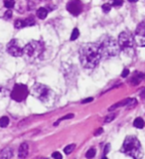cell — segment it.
<instances>
[{
    "label": "cell",
    "instance_id": "obj_28",
    "mask_svg": "<svg viewBox=\"0 0 145 159\" xmlns=\"http://www.w3.org/2000/svg\"><path fill=\"white\" fill-rule=\"evenodd\" d=\"M74 117V114H68V115H66V116H64V117H62L61 119L59 120V121H57V122H55V125H57V124H59V122L61 121V120H65V119H69V118H72Z\"/></svg>",
    "mask_w": 145,
    "mask_h": 159
},
{
    "label": "cell",
    "instance_id": "obj_31",
    "mask_svg": "<svg viewBox=\"0 0 145 159\" xmlns=\"http://www.w3.org/2000/svg\"><path fill=\"white\" fill-rule=\"evenodd\" d=\"M109 148H110V145H109V144H106L105 147H104L103 153H104V154H107L108 152H109Z\"/></svg>",
    "mask_w": 145,
    "mask_h": 159
},
{
    "label": "cell",
    "instance_id": "obj_22",
    "mask_svg": "<svg viewBox=\"0 0 145 159\" xmlns=\"http://www.w3.org/2000/svg\"><path fill=\"white\" fill-rule=\"evenodd\" d=\"M96 155V149L94 148H90V149L88 150V152L86 153V158H92Z\"/></svg>",
    "mask_w": 145,
    "mask_h": 159
},
{
    "label": "cell",
    "instance_id": "obj_32",
    "mask_svg": "<svg viewBox=\"0 0 145 159\" xmlns=\"http://www.w3.org/2000/svg\"><path fill=\"white\" fill-rule=\"evenodd\" d=\"M92 100H94L92 98H86V100H82V104H86V102H92Z\"/></svg>",
    "mask_w": 145,
    "mask_h": 159
},
{
    "label": "cell",
    "instance_id": "obj_20",
    "mask_svg": "<svg viewBox=\"0 0 145 159\" xmlns=\"http://www.w3.org/2000/svg\"><path fill=\"white\" fill-rule=\"evenodd\" d=\"M74 144H70V145H67L64 148V152L66 154H71L72 151H74Z\"/></svg>",
    "mask_w": 145,
    "mask_h": 159
},
{
    "label": "cell",
    "instance_id": "obj_17",
    "mask_svg": "<svg viewBox=\"0 0 145 159\" xmlns=\"http://www.w3.org/2000/svg\"><path fill=\"white\" fill-rule=\"evenodd\" d=\"M25 22V26L26 27H30V26H34L36 24V21L33 17H28L27 19L24 20Z\"/></svg>",
    "mask_w": 145,
    "mask_h": 159
},
{
    "label": "cell",
    "instance_id": "obj_15",
    "mask_svg": "<svg viewBox=\"0 0 145 159\" xmlns=\"http://www.w3.org/2000/svg\"><path fill=\"white\" fill-rule=\"evenodd\" d=\"M133 125H134V127L139 128V129L143 128V126H144V121H143V119H142L141 117L135 118V120L133 121Z\"/></svg>",
    "mask_w": 145,
    "mask_h": 159
},
{
    "label": "cell",
    "instance_id": "obj_5",
    "mask_svg": "<svg viewBox=\"0 0 145 159\" xmlns=\"http://www.w3.org/2000/svg\"><path fill=\"white\" fill-rule=\"evenodd\" d=\"M44 52V44L41 41H31L23 48V54L32 58L40 56Z\"/></svg>",
    "mask_w": 145,
    "mask_h": 159
},
{
    "label": "cell",
    "instance_id": "obj_23",
    "mask_svg": "<svg viewBox=\"0 0 145 159\" xmlns=\"http://www.w3.org/2000/svg\"><path fill=\"white\" fill-rule=\"evenodd\" d=\"M102 11H103L104 13H108V12L111 10V5L108 4V3H105L102 6Z\"/></svg>",
    "mask_w": 145,
    "mask_h": 159
},
{
    "label": "cell",
    "instance_id": "obj_9",
    "mask_svg": "<svg viewBox=\"0 0 145 159\" xmlns=\"http://www.w3.org/2000/svg\"><path fill=\"white\" fill-rule=\"evenodd\" d=\"M67 10L74 16H78L82 11V4L80 0H70L67 4Z\"/></svg>",
    "mask_w": 145,
    "mask_h": 159
},
{
    "label": "cell",
    "instance_id": "obj_29",
    "mask_svg": "<svg viewBox=\"0 0 145 159\" xmlns=\"http://www.w3.org/2000/svg\"><path fill=\"white\" fill-rule=\"evenodd\" d=\"M52 157L53 158H56V159H62V154L60 153V152H54L53 154H52Z\"/></svg>",
    "mask_w": 145,
    "mask_h": 159
},
{
    "label": "cell",
    "instance_id": "obj_10",
    "mask_svg": "<svg viewBox=\"0 0 145 159\" xmlns=\"http://www.w3.org/2000/svg\"><path fill=\"white\" fill-rule=\"evenodd\" d=\"M136 42L137 45L143 47L145 44V24L141 22L136 28Z\"/></svg>",
    "mask_w": 145,
    "mask_h": 159
},
{
    "label": "cell",
    "instance_id": "obj_26",
    "mask_svg": "<svg viewBox=\"0 0 145 159\" xmlns=\"http://www.w3.org/2000/svg\"><path fill=\"white\" fill-rule=\"evenodd\" d=\"M11 17H12V11L11 10H7V11L4 13V16H3V18L5 20H9V19H11Z\"/></svg>",
    "mask_w": 145,
    "mask_h": 159
},
{
    "label": "cell",
    "instance_id": "obj_6",
    "mask_svg": "<svg viewBox=\"0 0 145 159\" xmlns=\"http://www.w3.org/2000/svg\"><path fill=\"white\" fill-rule=\"evenodd\" d=\"M28 94H29V90H28L27 86L23 84H14L13 90H12L10 96H11L12 100L20 102L26 100V98L28 96Z\"/></svg>",
    "mask_w": 145,
    "mask_h": 159
},
{
    "label": "cell",
    "instance_id": "obj_3",
    "mask_svg": "<svg viewBox=\"0 0 145 159\" xmlns=\"http://www.w3.org/2000/svg\"><path fill=\"white\" fill-rule=\"evenodd\" d=\"M100 56L104 58H112L119 54L120 48L117 41L110 36H105L98 43Z\"/></svg>",
    "mask_w": 145,
    "mask_h": 159
},
{
    "label": "cell",
    "instance_id": "obj_4",
    "mask_svg": "<svg viewBox=\"0 0 145 159\" xmlns=\"http://www.w3.org/2000/svg\"><path fill=\"white\" fill-rule=\"evenodd\" d=\"M120 151L125 155L132 158H138L141 154V144L138 138L134 135H128L125 137Z\"/></svg>",
    "mask_w": 145,
    "mask_h": 159
},
{
    "label": "cell",
    "instance_id": "obj_25",
    "mask_svg": "<svg viewBox=\"0 0 145 159\" xmlns=\"http://www.w3.org/2000/svg\"><path fill=\"white\" fill-rule=\"evenodd\" d=\"M7 94H8V90H6L5 88H3V86H0V98L6 96H7Z\"/></svg>",
    "mask_w": 145,
    "mask_h": 159
},
{
    "label": "cell",
    "instance_id": "obj_16",
    "mask_svg": "<svg viewBox=\"0 0 145 159\" xmlns=\"http://www.w3.org/2000/svg\"><path fill=\"white\" fill-rule=\"evenodd\" d=\"M14 27H15L16 29H21V28L26 27V26H25V22H24V20L17 19L15 22H14Z\"/></svg>",
    "mask_w": 145,
    "mask_h": 159
},
{
    "label": "cell",
    "instance_id": "obj_2",
    "mask_svg": "<svg viewBox=\"0 0 145 159\" xmlns=\"http://www.w3.org/2000/svg\"><path fill=\"white\" fill-rule=\"evenodd\" d=\"M31 92L33 96L38 98L42 104H44L47 106H54L56 102V100H57V96H56V94L54 92V90H51L49 86H45L43 84H40V82L33 84Z\"/></svg>",
    "mask_w": 145,
    "mask_h": 159
},
{
    "label": "cell",
    "instance_id": "obj_12",
    "mask_svg": "<svg viewBox=\"0 0 145 159\" xmlns=\"http://www.w3.org/2000/svg\"><path fill=\"white\" fill-rule=\"evenodd\" d=\"M28 150H29L28 144L26 142L22 143L19 147V150H18V156L20 158H26L28 156Z\"/></svg>",
    "mask_w": 145,
    "mask_h": 159
},
{
    "label": "cell",
    "instance_id": "obj_33",
    "mask_svg": "<svg viewBox=\"0 0 145 159\" xmlns=\"http://www.w3.org/2000/svg\"><path fill=\"white\" fill-rule=\"evenodd\" d=\"M102 128H100V129H98V131H96V134H94V135H96V136L100 135V134L102 133Z\"/></svg>",
    "mask_w": 145,
    "mask_h": 159
},
{
    "label": "cell",
    "instance_id": "obj_34",
    "mask_svg": "<svg viewBox=\"0 0 145 159\" xmlns=\"http://www.w3.org/2000/svg\"><path fill=\"white\" fill-rule=\"evenodd\" d=\"M129 2H131V3H135V2H137L138 0H128Z\"/></svg>",
    "mask_w": 145,
    "mask_h": 159
},
{
    "label": "cell",
    "instance_id": "obj_13",
    "mask_svg": "<svg viewBox=\"0 0 145 159\" xmlns=\"http://www.w3.org/2000/svg\"><path fill=\"white\" fill-rule=\"evenodd\" d=\"M12 156H13V151L10 147H5L0 152V157L2 158H11Z\"/></svg>",
    "mask_w": 145,
    "mask_h": 159
},
{
    "label": "cell",
    "instance_id": "obj_24",
    "mask_svg": "<svg viewBox=\"0 0 145 159\" xmlns=\"http://www.w3.org/2000/svg\"><path fill=\"white\" fill-rule=\"evenodd\" d=\"M123 4V0H111V4L110 5H113L115 7H119Z\"/></svg>",
    "mask_w": 145,
    "mask_h": 159
},
{
    "label": "cell",
    "instance_id": "obj_8",
    "mask_svg": "<svg viewBox=\"0 0 145 159\" xmlns=\"http://www.w3.org/2000/svg\"><path fill=\"white\" fill-rule=\"evenodd\" d=\"M7 52L13 57H21L23 56V48L21 47L17 39H12L7 44Z\"/></svg>",
    "mask_w": 145,
    "mask_h": 159
},
{
    "label": "cell",
    "instance_id": "obj_18",
    "mask_svg": "<svg viewBox=\"0 0 145 159\" xmlns=\"http://www.w3.org/2000/svg\"><path fill=\"white\" fill-rule=\"evenodd\" d=\"M9 124V118L7 116H2L0 118V127H6Z\"/></svg>",
    "mask_w": 145,
    "mask_h": 159
},
{
    "label": "cell",
    "instance_id": "obj_14",
    "mask_svg": "<svg viewBox=\"0 0 145 159\" xmlns=\"http://www.w3.org/2000/svg\"><path fill=\"white\" fill-rule=\"evenodd\" d=\"M48 15V10L44 7H41L37 10V16L40 19H45Z\"/></svg>",
    "mask_w": 145,
    "mask_h": 159
},
{
    "label": "cell",
    "instance_id": "obj_21",
    "mask_svg": "<svg viewBox=\"0 0 145 159\" xmlns=\"http://www.w3.org/2000/svg\"><path fill=\"white\" fill-rule=\"evenodd\" d=\"M14 4H15L14 0H4V6H5L6 8H8V9L13 8Z\"/></svg>",
    "mask_w": 145,
    "mask_h": 159
},
{
    "label": "cell",
    "instance_id": "obj_1",
    "mask_svg": "<svg viewBox=\"0 0 145 159\" xmlns=\"http://www.w3.org/2000/svg\"><path fill=\"white\" fill-rule=\"evenodd\" d=\"M80 61L86 69H94L98 65L102 56L98 43H86L80 48Z\"/></svg>",
    "mask_w": 145,
    "mask_h": 159
},
{
    "label": "cell",
    "instance_id": "obj_11",
    "mask_svg": "<svg viewBox=\"0 0 145 159\" xmlns=\"http://www.w3.org/2000/svg\"><path fill=\"white\" fill-rule=\"evenodd\" d=\"M143 79H144V74L141 73V72H136V73L132 76L130 82H131V84H134V86H137V84H140V82H142Z\"/></svg>",
    "mask_w": 145,
    "mask_h": 159
},
{
    "label": "cell",
    "instance_id": "obj_7",
    "mask_svg": "<svg viewBox=\"0 0 145 159\" xmlns=\"http://www.w3.org/2000/svg\"><path fill=\"white\" fill-rule=\"evenodd\" d=\"M117 43L119 45V48L123 51H128L134 45V38L130 32L123 31L118 36Z\"/></svg>",
    "mask_w": 145,
    "mask_h": 159
},
{
    "label": "cell",
    "instance_id": "obj_19",
    "mask_svg": "<svg viewBox=\"0 0 145 159\" xmlns=\"http://www.w3.org/2000/svg\"><path fill=\"white\" fill-rule=\"evenodd\" d=\"M78 36H80V31H78V28H74V29L72 30V32L71 41H74V40H76L78 38Z\"/></svg>",
    "mask_w": 145,
    "mask_h": 159
},
{
    "label": "cell",
    "instance_id": "obj_30",
    "mask_svg": "<svg viewBox=\"0 0 145 159\" xmlns=\"http://www.w3.org/2000/svg\"><path fill=\"white\" fill-rule=\"evenodd\" d=\"M128 75H129V70H128V69H124L123 72H122V74H121V77L122 78H126Z\"/></svg>",
    "mask_w": 145,
    "mask_h": 159
},
{
    "label": "cell",
    "instance_id": "obj_27",
    "mask_svg": "<svg viewBox=\"0 0 145 159\" xmlns=\"http://www.w3.org/2000/svg\"><path fill=\"white\" fill-rule=\"evenodd\" d=\"M114 117H115V114H114V113L110 114V115H107L105 118H104V122H106V123H107V122H110Z\"/></svg>",
    "mask_w": 145,
    "mask_h": 159
}]
</instances>
